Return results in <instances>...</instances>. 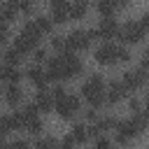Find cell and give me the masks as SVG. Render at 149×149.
<instances>
[{
	"label": "cell",
	"instance_id": "cell-1",
	"mask_svg": "<svg viewBox=\"0 0 149 149\" xmlns=\"http://www.w3.org/2000/svg\"><path fill=\"white\" fill-rule=\"evenodd\" d=\"M114 128H116V142H119V144H128L130 140H135L137 135L144 133V128H147V114L140 109V112H135L133 119H128V121H116Z\"/></svg>",
	"mask_w": 149,
	"mask_h": 149
},
{
	"label": "cell",
	"instance_id": "cell-2",
	"mask_svg": "<svg viewBox=\"0 0 149 149\" xmlns=\"http://www.w3.org/2000/svg\"><path fill=\"white\" fill-rule=\"evenodd\" d=\"M81 95H84V100L91 102L93 109L102 107V105H105V79H102L100 74H91V77L81 84Z\"/></svg>",
	"mask_w": 149,
	"mask_h": 149
},
{
	"label": "cell",
	"instance_id": "cell-3",
	"mask_svg": "<svg viewBox=\"0 0 149 149\" xmlns=\"http://www.w3.org/2000/svg\"><path fill=\"white\" fill-rule=\"evenodd\" d=\"M95 61L100 65H114V63H121V61H130V54L123 47H116L112 42H105V44H100L95 49Z\"/></svg>",
	"mask_w": 149,
	"mask_h": 149
},
{
	"label": "cell",
	"instance_id": "cell-4",
	"mask_svg": "<svg viewBox=\"0 0 149 149\" xmlns=\"http://www.w3.org/2000/svg\"><path fill=\"white\" fill-rule=\"evenodd\" d=\"M40 30H37V26H35V21H28L26 26H23V30L19 33V37H16V49L21 51V54H28V51H33L35 47H37V42H40Z\"/></svg>",
	"mask_w": 149,
	"mask_h": 149
},
{
	"label": "cell",
	"instance_id": "cell-5",
	"mask_svg": "<svg viewBox=\"0 0 149 149\" xmlns=\"http://www.w3.org/2000/svg\"><path fill=\"white\" fill-rule=\"evenodd\" d=\"M144 33H147V28L142 26V21H128L126 26H121L116 30V37L123 44H137V42H142Z\"/></svg>",
	"mask_w": 149,
	"mask_h": 149
},
{
	"label": "cell",
	"instance_id": "cell-6",
	"mask_svg": "<svg viewBox=\"0 0 149 149\" xmlns=\"http://www.w3.org/2000/svg\"><path fill=\"white\" fill-rule=\"evenodd\" d=\"M54 107H56V112H58L61 119H74V116L79 114V98L65 93V95H61L58 100H54Z\"/></svg>",
	"mask_w": 149,
	"mask_h": 149
},
{
	"label": "cell",
	"instance_id": "cell-7",
	"mask_svg": "<svg viewBox=\"0 0 149 149\" xmlns=\"http://www.w3.org/2000/svg\"><path fill=\"white\" fill-rule=\"evenodd\" d=\"M91 47V35L88 30H72L65 37V49L68 51H86Z\"/></svg>",
	"mask_w": 149,
	"mask_h": 149
},
{
	"label": "cell",
	"instance_id": "cell-8",
	"mask_svg": "<svg viewBox=\"0 0 149 149\" xmlns=\"http://www.w3.org/2000/svg\"><path fill=\"white\" fill-rule=\"evenodd\" d=\"M47 79H54V81L70 79V72H68V65H65L63 56H56V58L49 61V65H47Z\"/></svg>",
	"mask_w": 149,
	"mask_h": 149
},
{
	"label": "cell",
	"instance_id": "cell-9",
	"mask_svg": "<svg viewBox=\"0 0 149 149\" xmlns=\"http://www.w3.org/2000/svg\"><path fill=\"white\" fill-rule=\"evenodd\" d=\"M116 30H119V23L112 16H105L95 30H88V35L91 37H100V40H109V37H116Z\"/></svg>",
	"mask_w": 149,
	"mask_h": 149
},
{
	"label": "cell",
	"instance_id": "cell-10",
	"mask_svg": "<svg viewBox=\"0 0 149 149\" xmlns=\"http://www.w3.org/2000/svg\"><path fill=\"white\" fill-rule=\"evenodd\" d=\"M144 79H147V70L144 68H137V70H130L123 74V86L128 91H137L144 86Z\"/></svg>",
	"mask_w": 149,
	"mask_h": 149
},
{
	"label": "cell",
	"instance_id": "cell-11",
	"mask_svg": "<svg viewBox=\"0 0 149 149\" xmlns=\"http://www.w3.org/2000/svg\"><path fill=\"white\" fill-rule=\"evenodd\" d=\"M126 93H128V88L123 86V81H112V84L107 86L105 102H109V105H116V102H121V100L126 98Z\"/></svg>",
	"mask_w": 149,
	"mask_h": 149
},
{
	"label": "cell",
	"instance_id": "cell-12",
	"mask_svg": "<svg viewBox=\"0 0 149 149\" xmlns=\"http://www.w3.org/2000/svg\"><path fill=\"white\" fill-rule=\"evenodd\" d=\"M68 19H70V5L65 0H54L51 2V21L65 23Z\"/></svg>",
	"mask_w": 149,
	"mask_h": 149
},
{
	"label": "cell",
	"instance_id": "cell-13",
	"mask_svg": "<svg viewBox=\"0 0 149 149\" xmlns=\"http://www.w3.org/2000/svg\"><path fill=\"white\" fill-rule=\"evenodd\" d=\"M63 58H65V65H68L70 77H77V74H81V72H84V63H81V58H79V56H74V51L63 54Z\"/></svg>",
	"mask_w": 149,
	"mask_h": 149
},
{
	"label": "cell",
	"instance_id": "cell-14",
	"mask_svg": "<svg viewBox=\"0 0 149 149\" xmlns=\"http://www.w3.org/2000/svg\"><path fill=\"white\" fill-rule=\"evenodd\" d=\"M26 74H28V79L33 81V86H37V88H44L47 81H49V79H47V72H44L40 65H30Z\"/></svg>",
	"mask_w": 149,
	"mask_h": 149
},
{
	"label": "cell",
	"instance_id": "cell-15",
	"mask_svg": "<svg viewBox=\"0 0 149 149\" xmlns=\"http://www.w3.org/2000/svg\"><path fill=\"white\" fill-rule=\"evenodd\" d=\"M33 105L37 107V112H51L54 109V95H51V91H40L35 95Z\"/></svg>",
	"mask_w": 149,
	"mask_h": 149
},
{
	"label": "cell",
	"instance_id": "cell-16",
	"mask_svg": "<svg viewBox=\"0 0 149 149\" xmlns=\"http://www.w3.org/2000/svg\"><path fill=\"white\" fill-rule=\"evenodd\" d=\"M19 70L14 68V65H9V63H5V65H0V81H9V84H16L19 81Z\"/></svg>",
	"mask_w": 149,
	"mask_h": 149
},
{
	"label": "cell",
	"instance_id": "cell-17",
	"mask_svg": "<svg viewBox=\"0 0 149 149\" xmlns=\"http://www.w3.org/2000/svg\"><path fill=\"white\" fill-rule=\"evenodd\" d=\"M86 12H88L86 0H74V5H70V19H84Z\"/></svg>",
	"mask_w": 149,
	"mask_h": 149
},
{
	"label": "cell",
	"instance_id": "cell-18",
	"mask_svg": "<svg viewBox=\"0 0 149 149\" xmlns=\"http://www.w3.org/2000/svg\"><path fill=\"white\" fill-rule=\"evenodd\" d=\"M5 100H7V105L16 107V105H19V100H21V88H19L16 84H9V86H7V91H5Z\"/></svg>",
	"mask_w": 149,
	"mask_h": 149
},
{
	"label": "cell",
	"instance_id": "cell-19",
	"mask_svg": "<svg viewBox=\"0 0 149 149\" xmlns=\"http://www.w3.org/2000/svg\"><path fill=\"white\" fill-rule=\"evenodd\" d=\"M70 135H72L74 144H84V142H86V140L91 137V135H88V128H86L84 123H77V126L72 128V133H70Z\"/></svg>",
	"mask_w": 149,
	"mask_h": 149
},
{
	"label": "cell",
	"instance_id": "cell-20",
	"mask_svg": "<svg viewBox=\"0 0 149 149\" xmlns=\"http://www.w3.org/2000/svg\"><path fill=\"white\" fill-rule=\"evenodd\" d=\"M116 9H119L116 0H98V12H100L102 16H112Z\"/></svg>",
	"mask_w": 149,
	"mask_h": 149
},
{
	"label": "cell",
	"instance_id": "cell-21",
	"mask_svg": "<svg viewBox=\"0 0 149 149\" xmlns=\"http://www.w3.org/2000/svg\"><path fill=\"white\" fill-rule=\"evenodd\" d=\"M35 26H37V30L44 35V33H51L54 21H51V16H37V19H35Z\"/></svg>",
	"mask_w": 149,
	"mask_h": 149
},
{
	"label": "cell",
	"instance_id": "cell-22",
	"mask_svg": "<svg viewBox=\"0 0 149 149\" xmlns=\"http://www.w3.org/2000/svg\"><path fill=\"white\" fill-rule=\"evenodd\" d=\"M21 58H23V54H21L16 47H12V49H7V51H5V63H9V65L21 63Z\"/></svg>",
	"mask_w": 149,
	"mask_h": 149
},
{
	"label": "cell",
	"instance_id": "cell-23",
	"mask_svg": "<svg viewBox=\"0 0 149 149\" xmlns=\"http://www.w3.org/2000/svg\"><path fill=\"white\" fill-rule=\"evenodd\" d=\"M7 133H12V123H9V116H0V140H2Z\"/></svg>",
	"mask_w": 149,
	"mask_h": 149
},
{
	"label": "cell",
	"instance_id": "cell-24",
	"mask_svg": "<svg viewBox=\"0 0 149 149\" xmlns=\"http://www.w3.org/2000/svg\"><path fill=\"white\" fill-rule=\"evenodd\" d=\"M51 47H54L56 51H65V37H61V35L51 37Z\"/></svg>",
	"mask_w": 149,
	"mask_h": 149
},
{
	"label": "cell",
	"instance_id": "cell-25",
	"mask_svg": "<svg viewBox=\"0 0 149 149\" xmlns=\"http://www.w3.org/2000/svg\"><path fill=\"white\" fill-rule=\"evenodd\" d=\"M7 37H9V28L0 21V44H5V42H7Z\"/></svg>",
	"mask_w": 149,
	"mask_h": 149
},
{
	"label": "cell",
	"instance_id": "cell-26",
	"mask_svg": "<svg viewBox=\"0 0 149 149\" xmlns=\"http://www.w3.org/2000/svg\"><path fill=\"white\" fill-rule=\"evenodd\" d=\"M33 54H35V63H42L47 58V51L44 49H33Z\"/></svg>",
	"mask_w": 149,
	"mask_h": 149
},
{
	"label": "cell",
	"instance_id": "cell-27",
	"mask_svg": "<svg viewBox=\"0 0 149 149\" xmlns=\"http://www.w3.org/2000/svg\"><path fill=\"white\" fill-rule=\"evenodd\" d=\"M37 147H56V140H51V137H44V140H37Z\"/></svg>",
	"mask_w": 149,
	"mask_h": 149
},
{
	"label": "cell",
	"instance_id": "cell-28",
	"mask_svg": "<svg viewBox=\"0 0 149 149\" xmlns=\"http://www.w3.org/2000/svg\"><path fill=\"white\" fill-rule=\"evenodd\" d=\"M95 137H98V135H95ZM95 144H98V147H102V149H105V147H112V142H109V140H105V137H98V140H95Z\"/></svg>",
	"mask_w": 149,
	"mask_h": 149
},
{
	"label": "cell",
	"instance_id": "cell-29",
	"mask_svg": "<svg viewBox=\"0 0 149 149\" xmlns=\"http://www.w3.org/2000/svg\"><path fill=\"white\" fill-rule=\"evenodd\" d=\"M130 109H133V112H140V100L133 98V100H130Z\"/></svg>",
	"mask_w": 149,
	"mask_h": 149
},
{
	"label": "cell",
	"instance_id": "cell-30",
	"mask_svg": "<svg viewBox=\"0 0 149 149\" xmlns=\"http://www.w3.org/2000/svg\"><path fill=\"white\" fill-rule=\"evenodd\" d=\"M74 144V140H72V135H68L65 140H63V147H72Z\"/></svg>",
	"mask_w": 149,
	"mask_h": 149
},
{
	"label": "cell",
	"instance_id": "cell-31",
	"mask_svg": "<svg viewBox=\"0 0 149 149\" xmlns=\"http://www.w3.org/2000/svg\"><path fill=\"white\" fill-rule=\"evenodd\" d=\"M26 144H28L26 140H14V142H12V147H26Z\"/></svg>",
	"mask_w": 149,
	"mask_h": 149
},
{
	"label": "cell",
	"instance_id": "cell-32",
	"mask_svg": "<svg viewBox=\"0 0 149 149\" xmlns=\"http://www.w3.org/2000/svg\"><path fill=\"white\" fill-rule=\"evenodd\" d=\"M0 21H2V16H0Z\"/></svg>",
	"mask_w": 149,
	"mask_h": 149
},
{
	"label": "cell",
	"instance_id": "cell-33",
	"mask_svg": "<svg viewBox=\"0 0 149 149\" xmlns=\"http://www.w3.org/2000/svg\"><path fill=\"white\" fill-rule=\"evenodd\" d=\"M0 93H2V91H0Z\"/></svg>",
	"mask_w": 149,
	"mask_h": 149
}]
</instances>
